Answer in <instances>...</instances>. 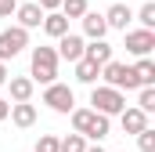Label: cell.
I'll return each mask as SVG.
<instances>
[{
	"label": "cell",
	"instance_id": "18",
	"mask_svg": "<svg viewBox=\"0 0 155 152\" xmlns=\"http://www.w3.org/2000/svg\"><path fill=\"white\" fill-rule=\"evenodd\" d=\"M97 76H101V69H97L94 62H87V58H79V62H76V80H79V83H94Z\"/></svg>",
	"mask_w": 155,
	"mask_h": 152
},
{
	"label": "cell",
	"instance_id": "19",
	"mask_svg": "<svg viewBox=\"0 0 155 152\" xmlns=\"http://www.w3.org/2000/svg\"><path fill=\"white\" fill-rule=\"evenodd\" d=\"M72 134H87V127H90V119H94V109H72Z\"/></svg>",
	"mask_w": 155,
	"mask_h": 152
},
{
	"label": "cell",
	"instance_id": "3",
	"mask_svg": "<svg viewBox=\"0 0 155 152\" xmlns=\"http://www.w3.org/2000/svg\"><path fill=\"white\" fill-rule=\"evenodd\" d=\"M101 80H105V87H116V91H123V87L126 91H141L137 80H134V73H130V65L126 62H116V58L101 65Z\"/></svg>",
	"mask_w": 155,
	"mask_h": 152
},
{
	"label": "cell",
	"instance_id": "17",
	"mask_svg": "<svg viewBox=\"0 0 155 152\" xmlns=\"http://www.w3.org/2000/svg\"><path fill=\"white\" fill-rule=\"evenodd\" d=\"M112 134V119L101 112H94V119H90V127H87V134L83 138H94V141H101V138H108Z\"/></svg>",
	"mask_w": 155,
	"mask_h": 152
},
{
	"label": "cell",
	"instance_id": "11",
	"mask_svg": "<svg viewBox=\"0 0 155 152\" xmlns=\"http://www.w3.org/2000/svg\"><path fill=\"white\" fill-rule=\"evenodd\" d=\"M15 15H18V29H40V22H43V11H40L36 4H18L15 7Z\"/></svg>",
	"mask_w": 155,
	"mask_h": 152
},
{
	"label": "cell",
	"instance_id": "8",
	"mask_svg": "<svg viewBox=\"0 0 155 152\" xmlns=\"http://www.w3.org/2000/svg\"><path fill=\"white\" fill-rule=\"evenodd\" d=\"M7 91H11V102H15V105H22V102H33L36 83H33L29 76H11V80H7Z\"/></svg>",
	"mask_w": 155,
	"mask_h": 152
},
{
	"label": "cell",
	"instance_id": "24",
	"mask_svg": "<svg viewBox=\"0 0 155 152\" xmlns=\"http://www.w3.org/2000/svg\"><path fill=\"white\" fill-rule=\"evenodd\" d=\"M61 152H87V138H83V134H69V138H61Z\"/></svg>",
	"mask_w": 155,
	"mask_h": 152
},
{
	"label": "cell",
	"instance_id": "13",
	"mask_svg": "<svg viewBox=\"0 0 155 152\" xmlns=\"http://www.w3.org/2000/svg\"><path fill=\"white\" fill-rule=\"evenodd\" d=\"M40 29H43L47 36L61 40V36H65V33H69V18H65L61 11H51V15H43V22H40Z\"/></svg>",
	"mask_w": 155,
	"mask_h": 152
},
{
	"label": "cell",
	"instance_id": "21",
	"mask_svg": "<svg viewBox=\"0 0 155 152\" xmlns=\"http://www.w3.org/2000/svg\"><path fill=\"white\" fill-rule=\"evenodd\" d=\"M134 109H141L144 116L155 112V87H141V94H137V105Z\"/></svg>",
	"mask_w": 155,
	"mask_h": 152
},
{
	"label": "cell",
	"instance_id": "4",
	"mask_svg": "<svg viewBox=\"0 0 155 152\" xmlns=\"http://www.w3.org/2000/svg\"><path fill=\"white\" fill-rule=\"evenodd\" d=\"M25 47H29V33H25V29H18V26L4 29V33H0V62L7 65V62H11L15 54H22Z\"/></svg>",
	"mask_w": 155,
	"mask_h": 152
},
{
	"label": "cell",
	"instance_id": "25",
	"mask_svg": "<svg viewBox=\"0 0 155 152\" xmlns=\"http://www.w3.org/2000/svg\"><path fill=\"white\" fill-rule=\"evenodd\" d=\"M137 149L141 152H155V130L152 127H144V130L137 134Z\"/></svg>",
	"mask_w": 155,
	"mask_h": 152
},
{
	"label": "cell",
	"instance_id": "5",
	"mask_svg": "<svg viewBox=\"0 0 155 152\" xmlns=\"http://www.w3.org/2000/svg\"><path fill=\"white\" fill-rule=\"evenodd\" d=\"M43 105H51L54 112H72L76 109V94H72V87L69 83H51L47 91H43Z\"/></svg>",
	"mask_w": 155,
	"mask_h": 152
},
{
	"label": "cell",
	"instance_id": "20",
	"mask_svg": "<svg viewBox=\"0 0 155 152\" xmlns=\"http://www.w3.org/2000/svg\"><path fill=\"white\" fill-rule=\"evenodd\" d=\"M65 18H83L90 7H87V0H61V7H58Z\"/></svg>",
	"mask_w": 155,
	"mask_h": 152
},
{
	"label": "cell",
	"instance_id": "16",
	"mask_svg": "<svg viewBox=\"0 0 155 152\" xmlns=\"http://www.w3.org/2000/svg\"><path fill=\"white\" fill-rule=\"evenodd\" d=\"M11 123H15V127H22V130H25V127H33V123H36V105H29V102H22V105H11Z\"/></svg>",
	"mask_w": 155,
	"mask_h": 152
},
{
	"label": "cell",
	"instance_id": "9",
	"mask_svg": "<svg viewBox=\"0 0 155 152\" xmlns=\"http://www.w3.org/2000/svg\"><path fill=\"white\" fill-rule=\"evenodd\" d=\"M119 123H123V130H126V134H134V138H137V134L148 127V116L141 112V109H134V105H126V109L119 112Z\"/></svg>",
	"mask_w": 155,
	"mask_h": 152
},
{
	"label": "cell",
	"instance_id": "30",
	"mask_svg": "<svg viewBox=\"0 0 155 152\" xmlns=\"http://www.w3.org/2000/svg\"><path fill=\"white\" fill-rule=\"evenodd\" d=\"M87 152H105V149H101V145H87Z\"/></svg>",
	"mask_w": 155,
	"mask_h": 152
},
{
	"label": "cell",
	"instance_id": "27",
	"mask_svg": "<svg viewBox=\"0 0 155 152\" xmlns=\"http://www.w3.org/2000/svg\"><path fill=\"white\" fill-rule=\"evenodd\" d=\"M36 7L43 11V15H51V11H58V7H61V0H40Z\"/></svg>",
	"mask_w": 155,
	"mask_h": 152
},
{
	"label": "cell",
	"instance_id": "6",
	"mask_svg": "<svg viewBox=\"0 0 155 152\" xmlns=\"http://www.w3.org/2000/svg\"><path fill=\"white\" fill-rule=\"evenodd\" d=\"M155 47V33L152 29H130L126 33V51L134 54V58H148Z\"/></svg>",
	"mask_w": 155,
	"mask_h": 152
},
{
	"label": "cell",
	"instance_id": "12",
	"mask_svg": "<svg viewBox=\"0 0 155 152\" xmlns=\"http://www.w3.org/2000/svg\"><path fill=\"white\" fill-rule=\"evenodd\" d=\"M130 22H134V11H130L126 4H112V7L105 11V26H108V29H123V33H126Z\"/></svg>",
	"mask_w": 155,
	"mask_h": 152
},
{
	"label": "cell",
	"instance_id": "1",
	"mask_svg": "<svg viewBox=\"0 0 155 152\" xmlns=\"http://www.w3.org/2000/svg\"><path fill=\"white\" fill-rule=\"evenodd\" d=\"M58 51L54 47H33V54H29V80L33 83H43V87H51V83H58Z\"/></svg>",
	"mask_w": 155,
	"mask_h": 152
},
{
	"label": "cell",
	"instance_id": "15",
	"mask_svg": "<svg viewBox=\"0 0 155 152\" xmlns=\"http://www.w3.org/2000/svg\"><path fill=\"white\" fill-rule=\"evenodd\" d=\"M130 73L137 80V87H155V62L152 58H137V62L130 65Z\"/></svg>",
	"mask_w": 155,
	"mask_h": 152
},
{
	"label": "cell",
	"instance_id": "26",
	"mask_svg": "<svg viewBox=\"0 0 155 152\" xmlns=\"http://www.w3.org/2000/svg\"><path fill=\"white\" fill-rule=\"evenodd\" d=\"M15 7H18V0H0V18L15 15Z\"/></svg>",
	"mask_w": 155,
	"mask_h": 152
},
{
	"label": "cell",
	"instance_id": "29",
	"mask_svg": "<svg viewBox=\"0 0 155 152\" xmlns=\"http://www.w3.org/2000/svg\"><path fill=\"white\" fill-rule=\"evenodd\" d=\"M7 80H11V73H7V65L0 62V87H7Z\"/></svg>",
	"mask_w": 155,
	"mask_h": 152
},
{
	"label": "cell",
	"instance_id": "23",
	"mask_svg": "<svg viewBox=\"0 0 155 152\" xmlns=\"http://www.w3.org/2000/svg\"><path fill=\"white\" fill-rule=\"evenodd\" d=\"M36 152H61V138L58 134H40L36 138Z\"/></svg>",
	"mask_w": 155,
	"mask_h": 152
},
{
	"label": "cell",
	"instance_id": "10",
	"mask_svg": "<svg viewBox=\"0 0 155 152\" xmlns=\"http://www.w3.org/2000/svg\"><path fill=\"white\" fill-rule=\"evenodd\" d=\"M83 58L94 62V65L101 69L105 62H112V43H108V40H90V43L83 47Z\"/></svg>",
	"mask_w": 155,
	"mask_h": 152
},
{
	"label": "cell",
	"instance_id": "28",
	"mask_svg": "<svg viewBox=\"0 0 155 152\" xmlns=\"http://www.w3.org/2000/svg\"><path fill=\"white\" fill-rule=\"evenodd\" d=\"M7 112H11V102H7V98H4V94H0V123H4V119H7Z\"/></svg>",
	"mask_w": 155,
	"mask_h": 152
},
{
	"label": "cell",
	"instance_id": "7",
	"mask_svg": "<svg viewBox=\"0 0 155 152\" xmlns=\"http://www.w3.org/2000/svg\"><path fill=\"white\" fill-rule=\"evenodd\" d=\"M83 47H87V40H83V36L65 33V36L58 40V47H54V51H58V58H65V62H72V65H76L79 58H83Z\"/></svg>",
	"mask_w": 155,
	"mask_h": 152
},
{
	"label": "cell",
	"instance_id": "14",
	"mask_svg": "<svg viewBox=\"0 0 155 152\" xmlns=\"http://www.w3.org/2000/svg\"><path fill=\"white\" fill-rule=\"evenodd\" d=\"M108 33V26H105V15H97V11H87L83 15V36L87 40H105Z\"/></svg>",
	"mask_w": 155,
	"mask_h": 152
},
{
	"label": "cell",
	"instance_id": "22",
	"mask_svg": "<svg viewBox=\"0 0 155 152\" xmlns=\"http://www.w3.org/2000/svg\"><path fill=\"white\" fill-rule=\"evenodd\" d=\"M137 22H141V29H152L155 33V4H141V11H137Z\"/></svg>",
	"mask_w": 155,
	"mask_h": 152
},
{
	"label": "cell",
	"instance_id": "2",
	"mask_svg": "<svg viewBox=\"0 0 155 152\" xmlns=\"http://www.w3.org/2000/svg\"><path fill=\"white\" fill-rule=\"evenodd\" d=\"M90 105H94V112H101V116H119L123 109H126V98H123V91H116V87H94L90 91Z\"/></svg>",
	"mask_w": 155,
	"mask_h": 152
}]
</instances>
